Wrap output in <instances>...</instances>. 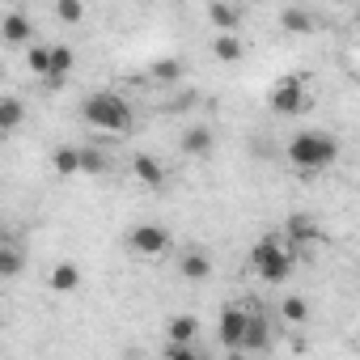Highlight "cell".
I'll list each match as a JSON object with an SVG mask.
<instances>
[{
	"label": "cell",
	"mask_w": 360,
	"mask_h": 360,
	"mask_svg": "<svg viewBox=\"0 0 360 360\" xmlns=\"http://www.w3.org/2000/svg\"><path fill=\"white\" fill-rule=\"evenodd\" d=\"M212 56H217L221 64H238V60L246 56V43H242L238 34H217V39H212Z\"/></svg>",
	"instance_id": "obj_16"
},
{
	"label": "cell",
	"mask_w": 360,
	"mask_h": 360,
	"mask_svg": "<svg viewBox=\"0 0 360 360\" xmlns=\"http://www.w3.org/2000/svg\"><path fill=\"white\" fill-rule=\"evenodd\" d=\"M183 77V60H174V56H161V60H153L148 64V81H178Z\"/></svg>",
	"instance_id": "obj_20"
},
{
	"label": "cell",
	"mask_w": 360,
	"mask_h": 360,
	"mask_svg": "<svg viewBox=\"0 0 360 360\" xmlns=\"http://www.w3.org/2000/svg\"><path fill=\"white\" fill-rule=\"evenodd\" d=\"M56 18L68 22V26H77V22L85 18V5H81V0H60V5H56Z\"/></svg>",
	"instance_id": "obj_26"
},
{
	"label": "cell",
	"mask_w": 360,
	"mask_h": 360,
	"mask_svg": "<svg viewBox=\"0 0 360 360\" xmlns=\"http://www.w3.org/2000/svg\"><path fill=\"white\" fill-rule=\"evenodd\" d=\"M22 119H26L22 98H0V127H5V131H18V127H22Z\"/></svg>",
	"instance_id": "obj_21"
},
{
	"label": "cell",
	"mask_w": 360,
	"mask_h": 360,
	"mask_svg": "<svg viewBox=\"0 0 360 360\" xmlns=\"http://www.w3.org/2000/svg\"><path fill=\"white\" fill-rule=\"evenodd\" d=\"M26 64L34 68V77H51V47L47 43H30V51H26Z\"/></svg>",
	"instance_id": "obj_22"
},
{
	"label": "cell",
	"mask_w": 360,
	"mask_h": 360,
	"mask_svg": "<svg viewBox=\"0 0 360 360\" xmlns=\"http://www.w3.org/2000/svg\"><path fill=\"white\" fill-rule=\"evenodd\" d=\"M195 335H200V318H195V314H178V318L165 322V339H169L174 347H191Z\"/></svg>",
	"instance_id": "obj_9"
},
{
	"label": "cell",
	"mask_w": 360,
	"mask_h": 360,
	"mask_svg": "<svg viewBox=\"0 0 360 360\" xmlns=\"http://www.w3.org/2000/svg\"><path fill=\"white\" fill-rule=\"evenodd\" d=\"M178 276L191 280V284H204V280L212 276V259H208L204 250H187L183 259H178Z\"/></svg>",
	"instance_id": "obj_11"
},
{
	"label": "cell",
	"mask_w": 360,
	"mask_h": 360,
	"mask_svg": "<svg viewBox=\"0 0 360 360\" xmlns=\"http://www.w3.org/2000/svg\"><path fill=\"white\" fill-rule=\"evenodd\" d=\"M250 263H255V271H259L267 284H284V280L292 276V250H284V242H280L276 233H267V238L255 242Z\"/></svg>",
	"instance_id": "obj_3"
},
{
	"label": "cell",
	"mask_w": 360,
	"mask_h": 360,
	"mask_svg": "<svg viewBox=\"0 0 360 360\" xmlns=\"http://www.w3.org/2000/svg\"><path fill=\"white\" fill-rule=\"evenodd\" d=\"M267 106H271L276 115H301V110L309 106L305 81H301V77H284L280 85H271V94H267Z\"/></svg>",
	"instance_id": "obj_5"
},
{
	"label": "cell",
	"mask_w": 360,
	"mask_h": 360,
	"mask_svg": "<svg viewBox=\"0 0 360 360\" xmlns=\"http://www.w3.org/2000/svg\"><path fill=\"white\" fill-rule=\"evenodd\" d=\"M72 64H77V56H72V47H51V77H47V85H60L68 72H72Z\"/></svg>",
	"instance_id": "obj_18"
},
{
	"label": "cell",
	"mask_w": 360,
	"mask_h": 360,
	"mask_svg": "<svg viewBox=\"0 0 360 360\" xmlns=\"http://www.w3.org/2000/svg\"><path fill=\"white\" fill-rule=\"evenodd\" d=\"M263 347H271V326H267L263 314H250V330H246V347L242 352H263Z\"/></svg>",
	"instance_id": "obj_17"
},
{
	"label": "cell",
	"mask_w": 360,
	"mask_h": 360,
	"mask_svg": "<svg viewBox=\"0 0 360 360\" xmlns=\"http://www.w3.org/2000/svg\"><path fill=\"white\" fill-rule=\"evenodd\" d=\"M339 161V140L330 131H297L288 140V165L301 174H322Z\"/></svg>",
	"instance_id": "obj_1"
},
{
	"label": "cell",
	"mask_w": 360,
	"mask_h": 360,
	"mask_svg": "<svg viewBox=\"0 0 360 360\" xmlns=\"http://www.w3.org/2000/svg\"><path fill=\"white\" fill-rule=\"evenodd\" d=\"M131 174H136V183L148 187V191H161V187H165V178H169L165 165H161L153 153H136V157H131Z\"/></svg>",
	"instance_id": "obj_7"
},
{
	"label": "cell",
	"mask_w": 360,
	"mask_h": 360,
	"mask_svg": "<svg viewBox=\"0 0 360 360\" xmlns=\"http://www.w3.org/2000/svg\"><path fill=\"white\" fill-rule=\"evenodd\" d=\"M81 119L94 127V131H131V106L110 94V89H98L81 102Z\"/></svg>",
	"instance_id": "obj_2"
},
{
	"label": "cell",
	"mask_w": 360,
	"mask_h": 360,
	"mask_svg": "<svg viewBox=\"0 0 360 360\" xmlns=\"http://www.w3.org/2000/svg\"><path fill=\"white\" fill-rule=\"evenodd\" d=\"M280 314H284V322L301 326V322L309 318V301H305V297H284V301H280Z\"/></svg>",
	"instance_id": "obj_23"
},
{
	"label": "cell",
	"mask_w": 360,
	"mask_h": 360,
	"mask_svg": "<svg viewBox=\"0 0 360 360\" xmlns=\"http://www.w3.org/2000/svg\"><path fill=\"white\" fill-rule=\"evenodd\" d=\"M178 148H183L187 157H208V153H212V127H204V123L187 127L183 140H178Z\"/></svg>",
	"instance_id": "obj_13"
},
{
	"label": "cell",
	"mask_w": 360,
	"mask_h": 360,
	"mask_svg": "<svg viewBox=\"0 0 360 360\" xmlns=\"http://www.w3.org/2000/svg\"><path fill=\"white\" fill-rule=\"evenodd\" d=\"M284 238H288L292 246H314V242L322 238V229H318V221H314V217L297 212V217H288V221H284Z\"/></svg>",
	"instance_id": "obj_8"
},
{
	"label": "cell",
	"mask_w": 360,
	"mask_h": 360,
	"mask_svg": "<svg viewBox=\"0 0 360 360\" xmlns=\"http://www.w3.org/2000/svg\"><path fill=\"white\" fill-rule=\"evenodd\" d=\"M47 284H51L56 292H77V284H81V267L64 259V263H56V267H51V276H47Z\"/></svg>",
	"instance_id": "obj_15"
},
{
	"label": "cell",
	"mask_w": 360,
	"mask_h": 360,
	"mask_svg": "<svg viewBox=\"0 0 360 360\" xmlns=\"http://www.w3.org/2000/svg\"><path fill=\"white\" fill-rule=\"evenodd\" d=\"M127 246H131L136 255H144V259H157V255H165V250L174 246V238H169L165 225L144 221V225H131V229H127Z\"/></svg>",
	"instance_id": "obj_4"
},
{
	"label": "cell",
	"mask_w": 360,
	"mask_h": 360,
	"mask_svg": "<svg viewBox=\"0 0 360 360\" xmlns=\"http://www.w3.org/2000/svg\"><path fill=\"white\" fill-rule=\"evenodd\" d=\"M51 169L56 174H81V148H68V144H60L56 153H51Z\"/></svg>",
	"instance_id": "obj_19"
},
{
	"label": "cell",
	"mask_w": 360,
	"mask_h": 360,
	"mask_svg": "<svg viewBox=\"0 0 360 360\" xmlns=\"http://www.w3.org/2000/svg\"><path fill=\"white\" fill-rule=\"evenodd\" d=\"M356 26H360V9H356Z\"/></svg>",
	"instance_id": "obj_29"
},
{
	"label": "cell",
	"mask_w": 360,
	"mask_h": 360,
	"mask_svg": "<svg viewBox=\"0 0 360 360\" xmlns=\"http://www.w3.org/2000/svg\"><path fill=\"white\" fill-rule=\"evenodd\" d=\"M225 360H250V352H229Z\"/></svg>",
	"instance_id": "obj_28"
},
{
	"label": "cell",
	"mask_w": 360,
	"mask_h": 360,
	"mask_svg": "<svg viewBox=\"0 0 360 360\" xmlns=\"http://www.w3.org/2000/svg\"><path fill=\"white\" fill-rule=\"evenodd\" d=\"M165 360H200V352H195V347H174V343H169V347H165Z\"/></svg>",
	"instance_id": "obj_27"
},
{
	"label": "cell",
	"mask_w": 360,
	"mask_h": 360,
	"mask_svg": "<svg viewBox=\"0 0 360 360\" xmlns=\"http://www.w3.org/2000/svg\"><path fill=\"white\" fill-rule=\"evenodd\" d=\"M242 9L238 5H221V0H212L208 5V22L217 26V34H238V26H242Z\"/></svg>",
	"instance_id": "obj_12"
},
{
	"label": "cell",
	"mask_w": 360,
	"mask_h": 360,
	"mask_svg": "<svg viewBox=\"0 0 360 360\" xmlns=\"http://www.w3.org/2000/svg\"><path fill=\"white\" fill-rule=\"evenodd\" d=\"M110 169V157L98 153V148H81V174H106Z\"/></svg>",
	"instance_id": "obj_25"
},
{
	"label": "cell",
	"mask_w": 360,
	"mask_h": 360,
	"mask_svg": "<svg viewBox=\"0 0 360 360\" xmlns=\"http://www.w3.org/2000/svg\"><path fill=\"white\" fill-rule=\"evenodd\" d=\"M18 271H22V250H18L13 242H5V246H0V276L13 280Z\"/></svg>",
	"instance_id": "obj_24"
},
{
	"label": "cell",
	"mask_w": 360,
	"mask_h": 360,
	"mask_svg": "<svg viewBox=\"0 0 360 360\" xmlns=\"http://www.w3.org/2000/svg\"><path fill=\"white\" fill-rule=\"evenodd\" d=\"M0 34H5V43H30V34H34V22L22 13V9H9L5 18H0Z\"/></svg>",
	"instance_id": "obj_10"
},
{
	"label": "cell",
	"mask_w": 360,
	"mask_h": 360,
	"mask_svg": "<svg viewBox=\"0 0 360 360\" xmlns=\"http://www.w3.org/2000/svg\"><path fill=\"white\" fill-rule=\"evenodd\" d=\"M280 26H284L288 34H309V30L318 26V18H314L309 9H301V5H288V9H280Z\"/></svg>",
	"instance_id": "obj_14"
},
{
	"label": "cell",
	"mask_w": 360,
	"mask_h": 360,
	"mask_svg": "<svg viewBox=\"0 0 360 360\" xmlns=\"http://www.w3.org/2000/svg\"><path fill=\"white\" fill-rule=\"evenodd\" d=\"M246 330H250V309L242 305H225L221 309V322H217V335L229 352H242L246 347Z\"/></svg>",
	"instance_id": "obj_6"
}]
</instances>
